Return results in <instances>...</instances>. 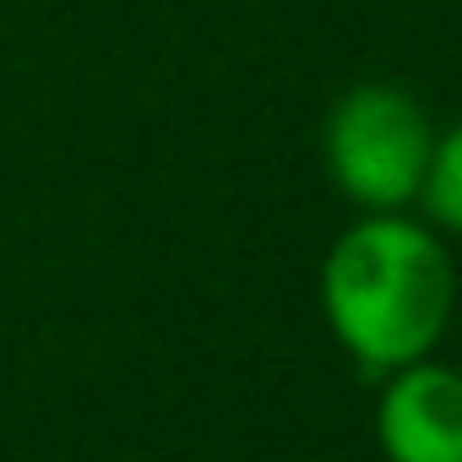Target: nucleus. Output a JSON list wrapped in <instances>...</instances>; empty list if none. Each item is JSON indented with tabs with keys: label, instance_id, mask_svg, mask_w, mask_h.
<instances>
[{
	"label": "nucleus",
	"instance_id": "1",
	"mask_svg": "<svg viewBox=\"0 0 462 462\" xmlns=\"http://www.w3.org/2000/svg\"><path fill=\"white\" fill-rule=\"evenodd\" d=\"M457 278L435 228L402 212H365L321 262L332 337L375 375L430 359L451 321Z\"/></svg>",
	"mask_w": 462,
	"mask_h": 462
},
{
	"label": "nucleus",
	"instance_id": "2",
	"mask_svg": "<svg viewBox=\"0 0 462 462\" xmlns=\"http://www.w3.org/2000/svg\"><path fill=\"white\" fill-rule=\"evenodd\" d=\"M321 152L343 201L365 212H402L424 190L435 158V125L413 93L392 82H359L332 104Z\"/></svg>",
	"mask_w": 462,
	"mask_h": 462
},
{
	"label": "nucleus",
	"instance_id": "3",
	"mask_svg": "<svg viewBox=\"0 0 462 462\" xmlns=\"http://www.w3.org/2000/svg\"><path fill=\"white\" fill-rule=\"evenodd\" d=\"M375 446L386 462H462V370L435 359L392 370L375 402Z\"/></svg>",
	"mask_w": 462,
	"mask_h": 462
},
{
	"label": "nucleus",
	"instance_id": "4",
	"mask_svg": "<svg viewBox=\"0 0 462 462\" xmlns=\"http://www.w3.org/2000/svg\"><path fill=\"white\" fill-rule=\"evenodd\" d=\"M419 201H424V212L446 228V235L462 240V120L435 136V158H430Z\"/></svg>",
	"mask_w": 462,
	"mask_h": 462
}]
</instances>
